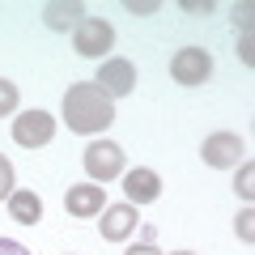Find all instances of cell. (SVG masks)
Instances as JSON below:
<instances>
[{
	"instance_id": "1",
	"label": "cell",
	"mask_w": 255,
	"mask_h": 255,
	"mask_svg": "<svg viewBox=\"0 0 255 255\" xmlns=\"http://www.w3.org/2000/svg\"><path fill=\"white\" fill-rule=\"evenodd\" d=\"M64 119L73 132H102V128L115 124V98L102 94L94 81H81V85H68L64 94Z\"/></svg>"
},
{
	"instance_id": "2",
	"label": "cell",
	"mask_w": 255,
	"mask_h": 255,
	"mask_svg": "<svg viewBox=\"0 0 255 255\" xmlns=\"http://www.w3.org/2000/svg\"><path fill=\"white\" fill-rule=\"evenodd\" d=\"M81 162H85V170H90L94 183H111V179L124 174V149L115 140H94V145H85Z\"/></svg>"
},
{
	"instance_id": "3",
	"label": "cell",
	"mask_w": 255,
	"mask_h": 255,
	"mask_svg": "<svg viewBox=\"0 0 255 255\" xmlns=\"http://www.w3.org/2000/svg\"><path fill=\"white\" fill-rule=\"evenodd\" d=\"M170 77L179 85H204L213 77V55L204 51V47H183L170 60Z\"/></svg>"
},
{
	"instance_id": "4",
	"label": "cell",
	"mask_w": 255,
	"mask_h": 255,
	"mask_svg": "<svg viewBox=\"0 0 255 255\" xmlns=\"http://www.w3.org/2000/svg\"><path fill=\"white\" fill-rule=\"evenodd\" d=\"M51 136H55V119L47 111H21L13 119V140L21 149H43V145H51Z\"/></svg>"
},
{
	"instance_id": "5",
	"label": "cell",
	"mask_w": 255,
	"mask_h": 255,
	"mask_svg": "<svg viewBox=\"0 0 255 255\" xmlns=\"http://www.w3.org/2000/svg\"><path fill=\"white\" fill-rule=\"evenodd\" d=\"M73 47L85 55V60H98L102 51L115 47V30H111V21H102V17H85L81 26H77V34H73Z\"/></svg>"
},
{
	"instance_id": "6",
	"label": "cell",
	"mask_w": 255,
	"mask_h": 255,
	"mask_svg": "<svg viewBox=\"0 0 255 255\" xmlns=\"http://www.w3.org/2000/svg\"><path fill=\"white\" fill-rule=\"evenodd\" d=\"M200 153H204V162H209V166L226 170V166H238V162H243L247 145H243V136H238V132H213V136L204 140Z\"/></svg>"
},
{
	"instance_id": "7",
	"label": "cell",
	"mask_w": 255,
	"mask_h": 255,
	"mask_svg": "<svg viewBox=\"0 0 255 255\" xmlns=\"http://www.w3.org/2000/svg\"><path fill=\"white\" fill-rule=\"evenodd\" d=\"M98 85L102 94H111V98H124V94H132L136 90V68H132V64L128 60H102V68H98Z\"/></svg>"
},
{
	"instance_id": "8",
	"label": "cell",
	"mask_w": 255,
	"mask_h": 255,
	"mask_svg": "<svg viewBox=\"0 0 255 255\" xmlns=\"http://www.w3.org/2000/svg\"><path fill=\"white\" fill-rule=\"evenodd\" d=\"M64 209L73 213V217H98V213L107 209V187H102V183H77V187H68V196H64Z\"/></svg>"
},
{
	"instance_id": "9",
	"label": "cell",
	"mask_w": 255,
	"mask_h": 255,
	"mask_svg": "<svg viewBox=\"0 0 255 255\" xmlns=\"http://www.w3.org/2000/svg\"><path fill=\"white\" fill-rule=\"evenodd\" d=\"M124 191H128V204L140 209V204H153L157 196H162V179H157L149 166H136V170L124 174Z\"/></svg>"
},
{
	"instance_id": "10",
	"label": "cell",
	"mask_w": 255,
	"mask_h": 255,
	"mask_svg": "<svg viewBox=\"0 0 255 255\" xmlns=\"http://www.w3.org/2000/svg\"><path fill=\"white\" fill-rule=\"evenodd\" d=\"M98 226H102V238L107 243H124V238H132V230H136V209L132 204H107V209L98 213Z\"/></svg>"
},
{
	"instance_id": "11",
	"label": "cell",
	"mask_w": 255,
	"mask_h": 255,
	"mask_svg": "<svg viewBox=\"0 0 255 255\" xmlns=\"http://www.w3.org/2000/svg\"><path fill=\"white\" fill-rule=\"evenodd\" d=\"M43 21L51 30H60V34L64 30H77L85 21V4H77V0H68V4H64V0H51V4L43 9Z\"/></svg>"
},
{
	"instance_id": "12",
	"label": "cell",
	"mask_w": 255,
	"mask_h": 255,
	"mask_svg": "<svg viewBox=\"0 0 255 255\" xmlns=\"http://www.w3.org/2000/svg\"><path fill=\"white\" fill-rule=\"evenodd\" d=\"M9 213H13V221H21V226H34V221H43V200H38L34 191H13L9 196Z\"/></svg>"
},
{
	"instance_id": "13",
	"label": "cell",
	"mask_w": 255,
	"mask_h": 255,
	"mask_svg": "<svg viewBox=\"0 0 255 255\" xmlns=\"http://www.w3.org/2000/svg\"><path fill=\"white\" fill-rule=\"evenodd\" d=\"M17 111V85L0 77V115H13Z\"/></svg>"
},
{
	"instance_id": "14",
	"label": "cell",
	"mask_w": 255,
	"mask_h": 255,
	"mask_svg": "<svg viewBox=\"0 0 255 255\" xmlns=\"http://www.w3.org/2000/svg\"><path fill=\"white\" fill-rule=\"evenodd\" d=\"M238 196H247V200L255 196V166H251V162L238 170Z\"/></svg>"
},
{
	"instance_id": "15",
	"label": "cell",
	"mask_w": 255,
	"mask_h": 255,
	"mask_svg": "<svg viewBox=\"0 0 255 255\" xmlns=\"http://www.w3.org/2000/svg\"><path fill=\"white\" fill-rule=\"evenodd\" d=\"M4 196H13V166H9V157L0 153V200Z\"/></svg>"
},
{
	"instance_id": "16",
	"label": "cell",
	"mask_w": 255,
	"mask_h": 255,
	"mask_svg": "<svg viewBox=\"0 0 255 255\" xmlns=\"http://www.w3.org/2000/svg\"><path fill=\"white\" fill-rule=\"evenodd\" d=\"M238 238H243V243H251V238H255V213L251 209L238 217Z\"/></svg>"
},
{
	"instance_id": "17",
	"label": "cell",
	"mask_w": 255,
	"mask_h": 255,
	"mask_svg": "<svg viewBox=\"0 0 255 255\" xmlns=\"http://www.w3.org/2000/svg\"><path fill=\"white\" fill-rule=\"evenodd\" d=\"M0 255H30L21 243H13V238H0Z\"/></svg>"
},
{
	"instance_id": "18",
	"label": "cell",
	"mask_w": 255,
	"mask_h": 255,
	"mask_svg": "<svg viewBox=\"0 0 255 255\" xmlns=\"http://www.w3.org/2000/svg\"><path fill=\"white\" fill-rule=\"evenodd\" d=\"M128 13H157V0H128Z\"/></svg>"
},
{
	"instance_id": "19",
	"label": "cell",
	"mask_w": 255,
	"mask_h": 255,
	"mask_svg": "<svg viewBox=\"0 0 255 255\" xmlns=\"http://www.w3.org/2000/svg\"><path fill=\"white\" fill-rule=\"evenodd\" d=\"M183 9H187V13H209L213 4H209V0H183Z\"/></svg>"
},
{
	"instance_id": "20",
	"label": "cell",
	"mask_w": 255,
	"mask_h": 255,
	"mask_svg": "<svg viewBox=\"0 0 255 255\" xmlns=\"http://www.w3.org/2000/svg\"><path fill=\"white\" fill-rule=\"evenodd\" d=\"M128 255H162V251H157L153 243H140V247H132V251H128Z\"/></svg>"
},
{
	"instance_id": "21",
	"label": "cell",
	"mask_w": 255,
	"mask_h": 255,
	"mask_svg": "<svg viewBox=\"0 0 255 255\" xmlns=\"http://www.w3.org/2000/svg\"><path fill=\"white\" fill-rule=\"evenodd\" d=\"M174 255H191V251H174Z\"/></svg>"
}]
</instances>
